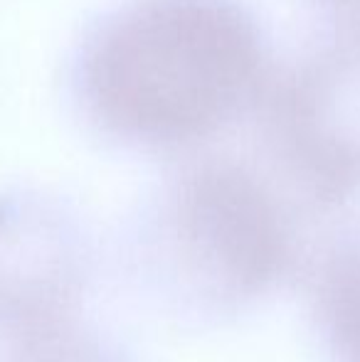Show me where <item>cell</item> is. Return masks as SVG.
<instances>
[{"label":"cell","instance_id":"obj_1","mask_svg":"<svg viewBox=\"0 0 360 362\" xmlns=\"http://www.w3.org/2000/svg\"><path fill=\"white\" fill-rule=\"evenodd\" d=\"M257 72V33L235 5L146 0L101 35L87 64V91L116 131L185 141L222 124Z\"/></svg>","mask_w":360,"mask_h":362},{"label":"cell","instance_id":"obj_2","mask_svg":"<svg viewBox=\"0 0 360 362\" xmlns=\"http://www.w3.org/2000/svg\"><path fill=\"white\" fill-rule=\"evenodd\" d=\"M173 229L187 274L227 303L260 296L291 262L289 229L277 202L235 165H210L187 177Z\"/></svg>","mask_w":360,"mask_h":362},{"label":"cell","instance_id":"obj_3","mask_svg":"<svg viewBox=\"0 0 360 362\" xmlns=\"http://www.w3.org/2000/svg\"><path fill=\"white\" fill-rule=\"evenodd\" d=\"M82 262L52 219L0 207V333L13 343L72 320Z\"/></svg>","mask_w":360,"mask_h":362},{"label":"cell","instance_id":"obj_4","mask_svg":"<svg viewBox=\"0 0 360 362\" xmlns=\"http://www.w3.org/2000/svg\"><path fill=\"white\" fill-rule=\"evenodd\" d=\"M316 308L338 362H360V249H346L323 267Z\"/></svg>","mask_w":360,"mask_h":362},{"label":"cell","instance_id":"obj_5","mask_svg":"<svg viewBox=\"0 0 360 362\" xmlns=\"http://www.w3.org/2000/svg\"><path fill=\"white\" fill-rule=\"evenodd\" d=\"M13 362H116L99 343L79 335L72 323L13 343Z\"/></svg>","mask_w":360,"mask_h":362},{"label":"cell","instance_id":"obj_6","mask_svg":"<svg viewBox=\"0 0 360 362\" xmlns=\"http://www.w3.org/2000/svg\"><path fill=\"white\" fill-rule=\"evenodd\" d=\"M346 47L360 49V0H321Z\"/></svg>","mask_w":360,"mask_h":362}]
</instances>
